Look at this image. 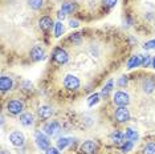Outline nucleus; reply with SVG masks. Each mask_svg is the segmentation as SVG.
I'll return each mask as SVG.
<instances>
[{"mask_svg":"<svg viewBox=\"0 0 155 154\" xmlns=\"http://www.w3.org/2000/svg\"><path fill=\"white\" fill-rule=\"evenodd\" d=\"M115 120L118 122H126L130 120V112L126 106H119L115 110Z\"/></svg>","mask_w":155,"mask_h":154,"instance_id":"423d86ee","label":"nucleus"},{"mask_svg":"<svg viewBox=\"0 0 155 154\" xmlns=\"http://www.w3.org/2000/svg\"><path fill=\"white\" fill-rule=\"evenodd\" d=\"M126 84H127V77H122V79L118 80V85L119 86H123V85H126Z\"/></svg>","mask_w":155,"mask_h":154,"instance_id":"7c9ffc66","label":"nucleus"},{"mask_svg":"<svg viewBox=\"0 0 155 154\" xmlns=\"http://www.w3.org/2000/svg\"><path fill=\"white\" fill-rule=\"evenodd\" d=\"M104 2V4L107 7V8H113L115 4H117V2L118 0H102Z\"/></svg>","mask_w":155,"mask_h":154,"instance_id":"c756f323","label":"nucleus"},{"mask_svg":"<svg viewBox=\"0 0 155 154\" xmlns=\"http://www.w3.org/2000/svg\"><path fill=\"white\" fill-rule=\"evenodd\" d=\"M62 32H64V27H62V23L58 22L54 24V36L56 37H60L62 35Z\"/></svg>","mask_w":155,"mask_h":154,"instance_id":"5701e85b","label":"nucleus"},{"mask_svg":"<svg viewBox=\"0 0 155 154\" xmlns=\"http://www.w3.org/2000/svg\"><path fill=\"white\" fill-rule=\"evenodd\" d=\"M97 150H98L97 143L93 142V141H86V142H84L82 145H81V148H80L81 154H96Z\"/></svg>","mask_w":155,"mask_h":154,"instance_id":"39448f33","label":"nucleus"},{"mask_svg":"<svg viewBox=\"0 0 155 154\" xmlns=\"http://www.w3.org/2000/svg\"><path fill=\"white\" fill-rule=\"evenodd\" d=\"M144 154H155V143H149L144 148Z\"/></svg>","mask_w":155,"mask_h":154,"instance_id":"a878e982","label":"nucleus"},{"mask_svg":"<svg viewBox=\"0 0 155 154\" xmlns=\"http://www.w3.org/2000/svg\"><path fill=\"white\" fill-rule=\"evenodd\" d=\"M111 88H113V81L110 80V81H109L106 85L104 86V88H102V92H101V96L102 97H107L109 96V93L111 92Z\"/></svg>","mask_w":155,"mask_h":154,"instance_id":"412c9836","label":"nucleus"},{"mask_svg":"<svg viewBox=\"0 0 155 154\" xmlns=\"http://www.w3.org/2000/svg\"><path fill=\"white\" fill-rule=\"evenodd\" d=\"M113 100H114V104L119 105V106H126L129 104V96L125 92H117Z\"/></svg>","mask_w":155,"mask_h":154,"instance_id":"6e6552de","label":"nucleus"},{"mask_svg":"<svg viewBox=\"0 0 155 154\" xmlns=\"http://www.w3.org/2000/svg\"><path fill=\"white\" fill-rule=\"evenodd\" d=\"M20 124L24 126H31L33 124V116L31 113H24L20 116Z\"/></svg>","mask_w":155,"mask_h":154,"instance_id":"f3484780","label":"nucleus"},{"mask_svg":"<svg viewBox=\"0 0 155 154\" xmlns=\"http://www.w3.org/2000/svg\"><path fill=\"white\" fill-rule=\"evenodd\" d=\"M153 66H154V68H155V57L153 59Z\"/></svg>","mask_w":155,"mask_h":154,"instance_id":"f704fd0d","label":"nucleus"},{"mask_svg":"<svg viewBox=\"0 0 155 154\" xmlns=\"http://www.w3.org/2000/svg\"><path fill=\"white\" fill-rule=\"evenodd\" d=\"M64 86L69 90H76L80 88V80L73 75H68L64 79Z\"/></svg>","mask_w":155,"mask_h":154,"instance_id":"f03ea898","label":"nucleus"},{"mask_svg":"<svg viewBox=\"0 0 155 154\" xmlns=\"http://www.w3.org/2000/svg\"><path fill=\"white\" fill-rule=\"evenodd\" d=\"M98 100H100V94H97V93H94V94H91V96L89 97V106H93L94 104H97L98 102Z\"/></svg>","mask_w":155,"mask_h":154,"instance_id":"b1692460","label":"nucleus"},{"mask_svg":"<svg viewBox=\"0 0 155 154\" xmlns=\"http://www.w3.org/2000/svg\"><path fill=\"white\" fill-rule=\"evenodd\" d=\"M72 141L70 138H60L58 141H57V148L60 149V150H64L66 146L69 145V142Z\"/></svg>","mask_w":155,"mask_h":154,"instance_id":"4be33fe9","label":"nucleus"},{"mask_svg":"<svg viewBox=\"0 0 155 154\" xmlns=\"http://www.w3.org/2000/svg\"><path fill=\"white\" fill-rule=\"evenodd\" d=\"M64 17H65V13H62L61 11H60V12H58V19H60V20H64Z\"/></svg>","mask_w":155,"mask_h":154,"instance_id":"72a5a7b5","label":"nucleus"},{"mask_svg":"<svg viewBox=\"0 0 155 154\" xmlns=\"http://www.w3.org/2000/svg\"><path fill=\"white\" fill-rule=\"evenodd\" d=\"M38 25H40V28L44 31V32H48V31L52 28V25H53V22H52L51 17L44 16V17H41V19H40V22H38Z\"/></svg>","mask_w":155,"mask_h":154,"instance_id":"f8f14e48","label":"nucleus"},{"mask_svg":"<svg viewBox=\"0 0 155 154\" xmlns=\"http://www.w3.org/2000/svg\"><path fill=\"white\" fill-rule=\"evenodd\" d=\"M45 154H60L57 152V149H54V148H49L47 152H45Z\"/></svg>","mask_w":155,"mask_h":154,"instance_id":"2f4dec72","label":"nucleus"},{"mask_svg":"<svg viewBox=\"0 0 155 154\" xmlns=\"http://www.w3.org/2000/svg\"><path fill=\"white\" fill-rule=\"evenodd\" d=\"M142 60H143V56H142V55H135V56H133V57L127 61V68H129V69H133V68H135V66L142 65Z\"/></svg>","mask_w":155,"mask_h":154,"instance_id":"ddd939ff","label":"nucleus"},{"mask_svg":"<svg viewBox=\"0 0 155 154\" xmlns=\"http://www.w3.org/2000/svg\"><path fill=\"white\" fill-rule=\"evenodd\" d=\"M9 141L13 146H23L24 145V136L23 133L20 132H13L11 136H9Z\"/></svg>","mask_w":155,"mask_h":154,"instance_id":"1a4fd4ad","label":"nucleus"},{"mask_svg":"<svg viewBox=\"0 0 155 154\" xmlns=\"http://www.w3.org/2000/svg\"><path fill=\"white\" fill-rule=\"evenodd\" d=\"M125 137L127 141H137L138 139V133H137V130H134V129L131 128H129V129H126V133H125Z\"/></svg>","mask_w":155,"mask_h":154,"instance_id":"a211bd4d","label":"nucleus"},{"mask_svg":"<svg viewBox=\"0 0 155 154\" xmlns=\"http://www.w3.org/2000/svg\"><path fill=\"white\" fill-rule=\"evenodd\" d=\"M69 24H70V27H72V28H73V27H74V28L78 27V22H76V20H70Z\"/></svg>","mask_w":155,"mask_h":154,"instance_id":"473e14b6","label":"nucleus"},{"mask_svg":"<svg viewBox=\"0 0 155 154\" xmlns=\"http://www.w3.org/2000/svg\"><path fill=\"white\" fill-rule=\"evenodd\" d=\"M143 48L144 49H155V38L154 40H150V41H147V43H144V45H143Z\"/></svg>","mask_w":155,"mask_h":154,"instance_id":"cd10ccee","label":"nucleus"},{"mask_svg":"<svg viewBox=\"0 0 155 154\" xmlns=\"http://www.w3.org/2000/svg\"><path fill=\"white\" fill-rule=\"evenodd\" d=\"M150 64H153V60H151V57L149 55L147 56H143V60H142V66H144V68H147Z\"/></svg>","mask_w":155,"mask_h":154,"instance_id":"bb28decb","label":"nucleus"},{"mask_svg":"<svg viewBox=\"0 0 155 154\" xmlns=\"http://www.w3.org/2000/svg\"><path fill=\"white\" fill-rule=\"evenodd\" d=\"M28 5L32 9H40L44 5V0H28Z\"/></svg>","mask_w":155,"mask_h":154,"instance_id":"aec40b11","label":"nucleus"},{"mask_svg":"<svg viewBox=\"0 0 155 154\" xmlns=\"http://www.w3.org/2000/svg\"><path fill=\"white\" fill-rule=\"evenodd\" d=\"M131 149H133V142H131V141H126L125 145L121 146V150H122L123 153H127V152H130Z\"/></svg>","mask_w":155,"mask_h":154,"instance_id":"393cba45","label":"nucleus"},{"mask_svg":"<svg viewBox=\"0 0 155 154\" xmlns=\"http://www.w3.org/2000/svg\"><path fill=\"white\" fill-rule=\"evenodd\" d=\"M7 109H8V112L11 114H20L24 109V105L21 101H19V100H12L7 105Z\"/></svg>","mask_w":155,"mask_h":154,"instance_id":"20e7f679","label":"nucleus"},{"mask_svg":"<svg viewBox=\"0 0 155 154\" xmlns=\"http://www.w3.org/2000/svg\"><path fill=\"white\" fill-rule=\"evenodd\" d=\"M60 130H61V126H60V124L57 121H51L44 125V132L48 136H56V134H58Z\"/></svg>","mask_w":155,"mask_h":154,"instance_id":"7ed1b4c3","label":"nucleus"},{"mask_svg":"<svg viewBox=\"0 0 155 154\" xmlns=\"http://www.w3.org/2000/svg\"><path fill=\"white\" fill-rule=\"evenodd\" d=\"M2 154H5V152H2Z\"/></svg>","mask_w":155,"mask_h":154,"instance_id":"c9c22d12","label":"nucleus"},{"mask_svg":"<svg viewBox=\"0 0 155 154\" xmlns=\"http://www.w3.org/2000/svg\"><path fill=\"white\" fill-rule=\"evenodd\" d=\"M69 40H70V41H73L74 44H78L80 41H81V35H80V33H73L72 36H70Z\"/></svg>","mask_w":155,"mask_h":154,"instance_id":"c85d7f7f","label":"nucleus"},{"mask_svg":"<svg viewBox=\"0 0 155 154\" xmlns=\"http://www.w3.org/2000/svg\"><path fill=\"white\" fill-rule=\"evenodd\" d=\"M53 59L57 64H65L68 61V53L62 48H56L53 51Z\"/></svg>","mask_w":155,"mask_h":154,"instance_id":"0eeeda50","label":"nucleus"},{"mask_svg":"<svg viewBox=\"0 0 155 154\" xmlns=\"http://www.w3.org/2000/svg\"><path fill=\"white\" fill-rule=\"evenodd\" d=\"M52 113H53L52 108L47 106V105H44V106H41L40 109H38V116H40L43 120H48V118L52 116Z\"/></svg>","mask_w":155,"mask_h":154,"instance_id":"dca6fc26","label":"nucleus"},{"mask_svg":"<svg viewBox=\"0 0 155 154\" xmlns=\"http://www.w3.org/2000/svg\"><path fill=\"white\" fill-rule=\"evenodd\" d=\"M123 137H125V136H123L122 133H119V132H115V133H113V134H111L113 142H114L117 146H119L123 142Z\"/></svg>","mask_w":155,"mask_h":154,"instance_id":"6ab92c4d","label":"nucleus"},{"mask_svg":"<svg viewBox=\"0 0 155 154\" xmlns=\"http://www.w3.org/2000/svg\"><path fill=\"white\" fill-rule=\"evenodd\" d=\"M77 9V4L73 2H65L61 5V12L62 13H73Z\"/></svg>","mask_w":155,"mask_h":154,"instance_id":"2eb2a0df","label":"nucleus"},{"mask_svg":"<svg viewBox=\"0 0 155 154\" xmlns=\"http://www.w3.org/2000/svg\"><path fill=\"white\" fill-rule=\"evenodd\" d=\"M35 139H36L37 146H38V148H40L41 150H48L49 148H51V142H49L48 137L44 134V133L36 132V134H35Z\"/></svg>","mask_w":155,"mask_h":154,"instance_id":"f257e3e1","label":"nucleus"},{"mask_svg":"<svg viewBox=\"0 0 155 154\" xmlns=\"http://www.w3.org/2000/svg\"><path fill=\"white\" fill-rule=\"evenodd\" d=\"M142 88L146 93H151L155 89V80L151 79V77H147V79L143 80L142 82Z\"/></svg>","mask_w":155,"mask_h":154,"instance_id":"9b49d317","label":"nucleus"},{"mask_svg":"<svg viewBox=\"0 0 155 154\" xmlns=\"http://www.w3.org/2000/svg\"><path fill=\"white\" fill-rule=\"evenodd\" d=\"M11 88H12V80L7 76H3L0 79V89H2V92H7Z\"/></svg>","mask_w":155,"mask_h":154,"instance_id":"4468645a","label":"nucleus"},{"mask_svg":"<svg viewBox=\"0 0 155 154\" xmlns=\"http://www.w3.org/2000/svg\"><path fill=\"white\" fill-rule=\"evenodd\" d=\"M44 51L41 49V47H33L32 49H31V59H32L33 61H40L44 59Z\"/></svg>","mask_w":155,"mask_h":154,"instance_id":"9d476101","label":"nucleus"}]
</instances>
